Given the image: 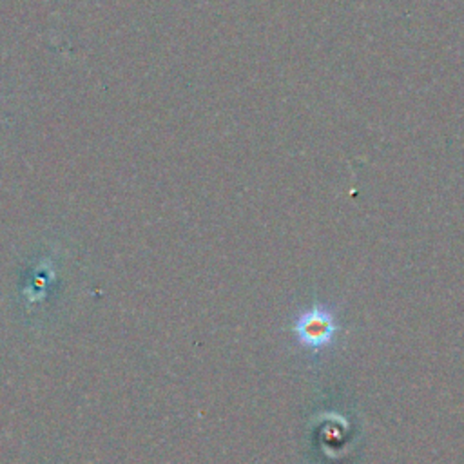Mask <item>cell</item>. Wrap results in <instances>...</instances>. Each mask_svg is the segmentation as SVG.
<instances>
[{
	"instance_id": "1",
	"label": "cell",
	"mask_w": 464,
	"mask_h": 464,
	"mask_svg": "<svg viewBox=\"0 0 464 464\" xmlns=\"http://www.w3.org/2000/svg\"><path fill=\"white\" fill-rule=\"evenodd\" d=\"M292 328L303 346L319 350L332 343L337 332V323L334 312L328 306L314 304L295 317Z\"/></svg>"
}]
</instances>
